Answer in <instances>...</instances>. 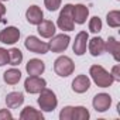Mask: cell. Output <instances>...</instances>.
I'll list each match as a JSON object with an SVG mask.
<instances>
[{
    "label": "cell",
    "mask_w": 120,
    "mask_h": 120,
    "mask_svg": "<svg viewBox=\"0 0 120 120\" xmlns=\"http://www.w3.org/2000/svg\"><path fill=\"white\" fill-rule=\"evenodd\" d=\"M89 75L92 76L93 82L100 88H109L114 82L113 76L100 65H92L89 69Z\"/></svg>",
    "instance_id": "obj_1"
},
{
    "label": "cell",
    "mask_w": 120,
    "mask_h": 120,
    "mask_svg": "<svg viewBox=\"0 0 120 120\" xmlns=\"http://www.w3.org/2000/svg\"><path fill=\"white\" fill-rule=\"evenodd\" d=\"M74 69H75V64L69 56H65V55L58 56L54 62V71L58 76L67 78L74 72Z\"/></svg>",
    "instance_id": "obj_2"
},
{
    "label": "cell",
    "mask_w": 120,
    "mask_h": 120,
    "mask_svg": "<svg viewBox=\"0 0 120 120\" xmlns=\"http://www.w3.org/2000/svg\"><path fill=\"white\" fill-rule=\"evenodd\" d=\"M38 105H40L41 110H44V112H52V110L56 107V105H58V100H56L55 93H54L51 89L44 88V89L40 92Z\"/></svg>",
    "instance_id": "obj_3"
},
{
    "label": "cell",
    "mask_w": 120,
    "mask_h": 120,
    "mask_svg": "<svg viewBox=\"0 0 120 120\" xmlns=\"http://www.w3.org/2000/svg\"><path fill=\"white\" fill-rule=\"evenodd\" d=\"M72 4H65L64 9L59 13V17H58V27L64 30V31H72L74 30V17H72Z\"/></svg>",
    "instance_id": "obj_4"
},
{
    "label": "cell",
    "mask_w": 120,
    "mask_h": 120,
    "mask_svg": "<svg viewBox=\"0 0 120 120\" xmlns=\"http://www.w3.org/2000/svg\"><path fill=\"white\" fill-rule=\"evenodd\" d=\"M24 45H26V48H27L28 51H31V52H34V54H47V52L49 51L48 44L44 42V41H41L40 38H37V37H34V35L27 37L26 41H24Z\"/></svg>",
    "instance_id": "obj_5"
},
{
    "label": "cell",
    "mask_w": 120,
    "mask_h": 120,
    "mask_svg": "<svg viewBox=\"0 0 120 120\" xmlns=\"http://www.w3.org/2000/svg\"><path fill=\"white\" fill-rule=\"evenodd\" d=\"M69 41H71V38H69V35H67V34L52 35V40H51V42L48 44V47H49V49H51L52 52H62V51H65V49L68 48Z\"/></svg>",
    "instance_id": "obj_6"
},
{
    "label": "cell",
    "mask_w": 120,
    "mask_h": 120,
    "mask_svg": "<svg viewBox=\"0 0 120 120\" xmlns=\"http://www.w3.org/2000/svg\"><path fill=\"white\" fill-rule=\"evenodd\" d=\"M47 86L45 79L40 78V76H28L24 82V89L28 93H40L44 88Z\"/></svg>",
    "instance_id": "obj_7"
},
{
    "label": "cell",
    "mask_w": 120,
    "mask_h": 120,
    "mask_svg": "<svg viewBox=\"0 0 120 120\" xmlns=\"http://www.w3.org/2000/svg\"><path fill=\"white\" fill-rule=\"evenodd\" d=\"M92 105H93V107H95L96 112H100V113L102 112H106L110 107V105H112V98L107 93H98L93 98Z\"/></svg>",
    "instance_id": "obj_8"
},
{
    "label": "cell",
    "mask_w": 120,
    "mask_h": 120,
    "mask_svg": "<svg viewBox=\"0 0 120 120\" xmlns=\"http://www.w3.org/2000/svg\"><path fill=\"white\" fill-rule=\"evenodd\" d=\"M19 38H20V31L16 27H7L0 33V42L3 44H14L19 41Z\"/></svg>",
    "instance_id": "obj_9"
},
{
    "label": "cell",
    "mask_w": 120,
    "mask_h": 120,
    "mask_svg": "<svg viewBox=\"0 0 120 120\" xmlns=\"http://www.w3.org/2000/svg\"><path fill=\"white\" fill-rule=\"evenodd\" d=\"M88 33L86 31H81L78 33V35L75 37V41H74V52L76 55H83L86 52V44H88Z\"/></svg>",
    "instance_id": "obj_10"
},
{
    "label": "cell",
    "mask_w": 120,
    "mask_h": 120,
    "mask_svg": "<svg viewBox=\"0 0 120 120\" xmlns=\"http://www.w3.org/2000/svg\"><path fill=\"white\" fill-rule=\"evenodd\" d=\"M26 69H27V74L31 75V76H40L44 69H45V65L41 59H37V58H33L27 62L26 65Z\"/></svg>",
    "instance_id": "obj_11"
},
{
    "label": "cell",
    "mask_w": 120,
    "mask_h": 120,
    "mask_svg": "<svg viewBox=\"0 0 120 120\" xmlns=\"http://www.w3.org/2000/svg\"><path fill=\"white\" fill-rule=\"evenodd\" d=\"M89 16V9L83 4H75L72 7V17H74V23L76 24H83L86 21Z\"/></svg>",
    "instance_id": "obj_12"
},
{
    "label": "cell",
    "mask_w": 120,
    "mask_h": 120,
    "mask_svg": "<svg viewBox=\"0 0 120 120\" xmlns=\"http://www.w3.org/2000/svg\"><path fill=\"white\" fill-rule=\"evenodd\" d=\"M26 19L30 24H34V26H38L42 20H44V14L41 11V9L38 6H30L28 10L26 11Z\"/></svg>",
    "instance_id": "obj_13"
},
{
    "label": "cell",
    "mask_w": 120,
    "mask_h": 120,
    "mask_svg": "<svg viewBox=\"0 0 120 120\" xmlns=\"http://www.w3.org/2000/svg\"><path fill=\"white\" fill-rule=\"evenodd\" d=\"M90 88V79L86 75H78L72 81V89L76 93H85Z\"/></svg>",
    "instance_id": "obj_14"
},
{
    "label": "cell",
    "mask_w": 120,
    "mask_h": 120,
    "mask_svg": "<svg viewBox=\"0 0 120 120\" xmlns=\"http://www.w3.org/2000/svg\"><path fill=\"white\" fill-rule=\"evenodd\" d=\"M38 33L44 38H51L55 34V24L51 20H42L38 24Z\"/></svg>",
    "instance_id": "obj_15"
},
{
    "label": "cell",
    "mask_w": 120,
    "mask_h": 120,
    "mask_svg": "<svg viewBox=\"0 0 120 120\" xmlns=\"http://www.w3.org/2000/svg\"><path fill=\"white\" fill-rule=\"evenodd\" d=\"M23 102H24V95L21 92H10L6 96V105L9 109H16L21 106Z\"/></svg>",
    "instance_id": "obj_16"
},
{
    "label": "cell",
    "mask_w": 120,
    "mask_h": 120,
    "mask_svg": "<svg viewBox=\"0 0 120 120\" xmlns=\"http://www.w3.org/2000/svg\"><path fill=\"white\" fill-rule=\"evenodd\" d=\"M89 52L93 56H99L105 52V41L100 37H95L89 41Z\"/></svg>",
    "instance_id": "obj_17"
},
{
    "label": "cell",
    "mask_w": 120,
    "mask_h": 120,
    "mask_svg": "<svg viewBox=\"0 0 120 120\" xmlns=\"http://www.w3.org/2000/svg\"><path fill=\"white\" fill-rule=\"evenodd\" d=\"M105 51L110 52L117 62L120 61V44H119V41H116L114 37H109L107 42L105 44Z\"/></svg>",
    "instance_id": "obj_18"
},
{
    "label": "cell",
    "mask_w": 120,
    "mask_h": 120,
    "mask_svg": "<svg viewBox=\"0 0 120 120\" xmlns=\"http://www.w3.org/2000/svg\"><path fill=\"white\" fill-rule=\"evenodd\" d=\"M20 119L21 120H42V113L35 110L31 106H27L21 110L20 113Z\"/></svg>",
    "instance_id": "obj_19"
},
{
    "label": "cell",
    "mask_w": 120,
    "mask_h": 120,
    "mask_svg": "<svg viewBox=\"0 0 120 120\" xmlns=\"http://www.w3.org/2000/svg\"><path fill=\"white\" fill-rule=\"evenodd\" d=\"M3 79H4V82H6L7 85H16V83H19V81L21 79V72H20L19 69H14V68L7 69V71L3 74Z\"/></svg>",
    "instance_id": "obj_20"
},
{
    "label": "cell",
    "mask_w": 120,
    "mask_h": 120,
    "mask_svg": "<svg viewBox=\"0 0 120 120\" xmlns=\"http://www.w3.org/2000/svg\"><path fill=\"white\" fill-rule=\"evenodd\" d=\"M21 61H23V52L19 48H11L9 51V64L16 67V65H20Z\"/></svg>",
    "instance_id": "obj_21"
},
{
    "label": "cell",
    "mask_w": 120,
    "mask_h": 120,
    "mask_svg": "<svg viewBox=\"0 0 120 120\" xmlns=\"http://www.w3.org/2000/svg\"><path fill=\"white\" fill-rule=\"evenodd\" d=\"M89 112L83 106H76L72 109V120H88Z\"/></svg>",
    "instance_id": "obj_22"
},
{
    "label": "cell",
    "mask_w": 120,
    "mask_h": 120,
    "mask_svg": "<svg viewBox=\"0 0 120 120\" xmlns=\"http://www.w3.org/2000/svg\"><path fill=\"white\" fill-rule=\"evenodd\" d=\"M107 24L113 28H117L120 26V11L119 10H113L110 13H107Z\"/></svg>",
    "instance_id": "obj_23"
},
{
    "label": "cell",
    "mask_w": 120,
    "mask_h": 120,
    "mask_svg": "<svg viewBox=\"0 0 120 120\" xmlns=\"http://www.w3.org/2000/svg\"><path fill=\"white\" fill-rule=\"evenodd\" d=\"M89 30L90 33H99L102 30V20L99 17H92L90 21H89Z\"/></svg>",
    "instance_id": "obj_24"
},
{
    "label": "cell",
    "mask_w": 120,
    "mask_h": 120,
    "mask_svg": "<svg viewBox=\"0 0 120 120\" xmlns=\"http://www.w3.org/2000/svg\"><path fill=\"white\" fill-rule=\"evenodd\" d=\"M44 4L49 11H55L61 6V0H44Z\"/></svg>",
    "instance_id": "obj_25"
},
{
    "label": "cell",
    "mask_w": 120,
    "mask_h": 120,
    "mask_svg": "<svg viewBox=\"0 0 120 120\" xmlns=\"http://www.w3.org/2000/svg\"><path fill=\"white\" fill-rule=\"evenodd\" d=\"M72 106H67L59 113V119L61 120H72Z\"/></svg>",
    "instance_id": "obj_26"
},
{
    "label": "cell",
    "mask_w": 120,
    "mask_h": 120,
    "mask_svg": "<svg viewBox=\"0 0 120 120\" xmlns=\"http://www.w3.org/2000/svg\"><path fill=\"white\" fill-rule=\"evenodd\" d=\"M9 62V51L4 48H0V67H3Z\"/></svg>",
    "instance_id": "obj_27"
},
{
    "label": "cell",
    "mask_w": 120,
    "mask_h": 120,
    "mask_svg": "<svg viewBox=\"0 0 120 120\" xmlns=\"http://www.w3.org/2000/svg\"><path fill=\"white\" fill-rule=\"evenodd\" d=\"M110 75L113 76V79L114 81H120V65H114L113 67V69H112V72H110Z\"/></svg>",
    "instance_id": "obj_28"
},
{
    "label": "cell",
    "mask_w": 120,
    "mask_h": 120,
    "mask_svg": "<svg viewBox=\"0 0 120 120\" xmlns=\"http://www.w3.org/2000/svg\"><path fill=\"white\" fill-rule=\"evenodd\" d=\"M11 120L13 119V116H11V113L7 110V109H2L0 110V120Z\"/></svg>",
    "instance_id": "obj_29"
},
{
    "label": "cell",
    "mask_w": 120,
    "mask_h": 120,
    "mask_svg": "<svg viewBox=\"0 0 120 120\" xmlns=\"http://www.w3.org/2000/svg\"><path fill=\"white\" fill-rule=\"evenodd\" d=\"M6 14V7L3 6V3L0 2V23H4V20H3V16Z\"/></svg>",
    "instance_id": "obj_30"
},
{
    "label": "cell",
    "mask_w": 120,
    "mask_h": 120,
    "mask_svg": "<svg viewBox=\"0 0 120 120\" xmlns=\"http://www.w3.org/2000/svg\"><path fill=\"white\" fill-rule=\"evenodd\" d=\"M2 2H4V0H2Z\"/></svg>",
    "instance_id": "obj_31"
}]
</instances>
